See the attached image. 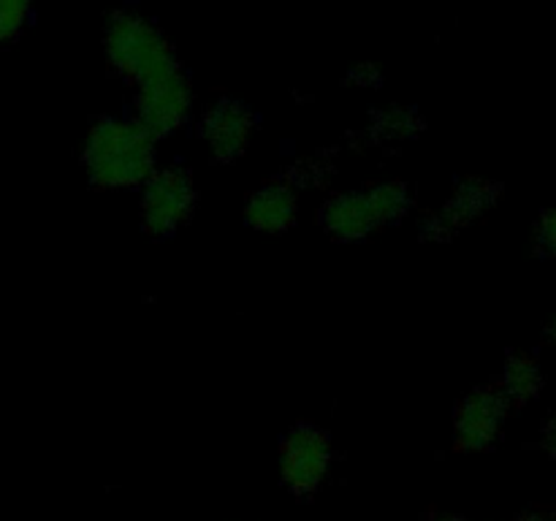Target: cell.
<instances>
[{
	"instance_id": "cell-3",
	"label": "cell",
	"mask_w": 556,
	"mask_h": 521,
	"mask_svg": "<svg viewBox=\"0 0 556 521\" xmlns=\"http://www.w3.org/2000/svg\"><path fill=\"white\" fill-rule=\"evenodd\" d=\"M112 47L128 68H139L152 76L161 74V71H155V63L161 60V47L152 43L150 30L144 25H134V22L119 25V33L114 36Z\"/></svg>"
},
{
	"instance_id": "cell-7",
	"label": "cell",
	"mask_w": 556,
	"mask_h": 521,
	"mask_svg": "<svg viewBox=\"0 0 556 521\" xmlns=\"http://www.w3.org/2000/svg\"><path fill=\"white\" fill-rule=\"evenodd\" d=\"M22 20H25V5L0 0V38L11 36L22 25Z\"/></svg>"
},
{
	"instance_id": "cell-2",
	"label": "cell",
	"mask_w": 556,
	"mask_h": 521,
	"mask_svg": "<svg viewBox=\"0 0 556 521\" xmlns=\"http://www.w3.org/2000/svg\"><path fill=\"white\" fill-rule=\"evenodd\" d=\"M326 465H329V450H326L324 437L315 432H296L286 450V475L299 492H307L324 478Z\"/></svg>"
},
{
	"instance_id": "cell-6",
	"label": "cell",
	"mask_w": 556,
	"mask_h": 521,
	"mask_svg": "<svg viewBox=\"0 0 556 521\" xmlns=\"http://www.w3.org/2000/svg\"><path fill=\"white\" fill-rule=\"evenodd\" d=\"M253 220H258L261 226H280V223H286L288 215H291L288 193H282V190H264L253 204Z\"/></svg>"
},
{
	"instance_id": "cell-1",
	"label": "cell",
	"mask_w": 556,
	"mask_h": 521,
	"mask_svg": "<svg viewBox=\"0 0 556 521\" xmlns=\"http://www.w3.org/2000/svg\"><path fill=\"white\" fill-rule=\"evenodd\" d=\"M90 157L96 163L98 177L112 179V182H128V179L141 177L150 163V144L134 128L109 125L106 130L101 128V134L92 141Z\"/></svg>"
},
{
	"instance_id": "cell-5",
	"label": "cell",
	"mask_w": 556,
	"mask_h": 521,
	"mask_svg": "<svg viewBox=\"0 0 556 521\" xmlns=\"http://www.w3.org/2000/svg\"><path fill=\"white\" fill-rule=\"evenodd\" d=\"M185 204H188V188L182 179L166 174V177L155 179L150 190V217L152 220H163L172 226L179 215H182Z\"/></svg>"
},
{
	"instance_id": "cell-4",
	"label": "cell",
	"mask_w": 556,
	"mask_h": 521,
	"mask_svg": "<svg viewBox=\"0 0 556 521\" xmlns=\"http://www.w3.org/2000/svg\"><path fill=\"white\" fill-rule=\"evenodd\" d=\"M155 85L144 92V114L152 125H172L182 114V90L179 85L168 81V74L152 76Z\"/></svg>"
}]
</instances>
